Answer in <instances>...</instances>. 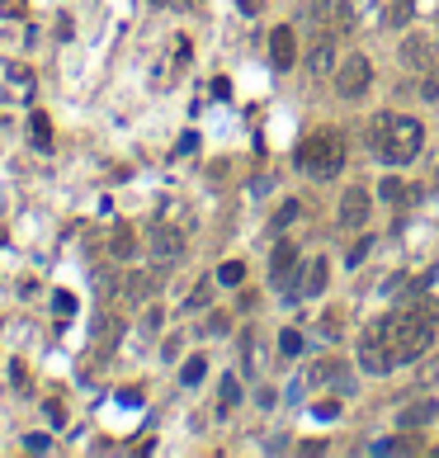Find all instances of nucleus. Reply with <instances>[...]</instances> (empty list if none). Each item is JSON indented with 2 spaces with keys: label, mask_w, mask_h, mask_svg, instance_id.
I'll use <instances>...</instances> for the list:
<instances>
[{
  "label": "nucleus",
  "mask_w": 439,
  "mask_h": 458,
  "mask_svg": "<svg viewBox=\"0 0 439 458\" xmlns=\"http://www.w3.org/2000/svg\"><path fill=\"white\" fill-rule=\"evenodd\" d=\"M420 142H425V128H420V118H411V114H378L368 123V147H374L388 165L416 161Z\"/></svg>",
  "instance_id": "1"
},
{
  "label": "nucleus",
  "mask_w": 439,
  "mask_h": 458,
  "mask_svg": "<svg viewBox=\"0 0 439 458\" xmlns=\"http://www.w3.org/2000/svg\"><path fill=\"white\" fill-rule=\"evenodd\" d=\"M298 171L312 175V179H336L345 171V137L336 128H317L312 137H303V147H298Z\"/></svg>",
  "instance_id": "2"
},
{
  "label": "nucleus",
  "mask_w": 439,
  "mask_h": 458,
  "mask_svg": "<svg viewBox=\"0 0 439 458\" xmlns=\"http://www.w3.org/2000/svg\"><path fill=\"white\" fill-rule=\"evenodd\" d=\"M392 336H397V317H378V322L364 326V336H360V369H364V373L382 378V373L397 369Z\"/></svg>",
  "instance_id": "3"
},
{
  "label": "nucleus",
  "mask_w": 439,
  "mask_h": 458,
  "mask_svg": "<svg viewBox=\"0 0 439 458\" xmlns=\"http://www.w3.org/2000/svg\"><path fill=\"white\" fill-rule=\"evenodd\" d=\"M430 340H435V317L430 312H402V317H397V336H392L397 364L420 359L425 350H430Z\"/></svg>",
  "instance_id": "4"
},
{
  "label": "nucleus",
  "mask_w": 439,
  "mask_h": 458,
  "mask_svg": "<svg viewBox=\"0 0 439 458\" xmlns=\"http://www.w3.org/2000/svg\"><path fill=\"white\" fill-rule=\"evenodd\" d=\"M368 80H374V66H368V57H345L336 72V90L340 100H360V95L368 90Z\"/></svg>",
  "instance_id": "5"
},
{
  "label": "nucleus",
  "mask_w": 439,
  "mask_h": 458,
  "mask_svg": "<svg viewBox=\"0 0 439 458\" xmlns=\"http://www.w3.org/2000/svg\"><path fill=\"white\" fill-rule=\"evenodd\" d=\"M147 251H152L156 265H170V260H180V256H185V232H180V227H170V222H156L152 237H147Z\"/></svg>",
  "instance_id": "6"
},
{
  "label": "nucleus",
  "mask_w": 439,
  "mask_h": 458,
  "mask_svg": "<svg viewBox=\"0 0 439 458\" xmlns=\"http://www.w3.org/2000/svg\"><path fill=\"white\" fill-rule=\"evenodd\" d=\"M326 279H331V265H326V260H312V265L293 279V288H284V294L288 298H317L326 288Z\"/></svg>",
  "instance_id": "7"
},
{
  "label": "nucleus",
  "mask_w": 439,
  "mask_h": 458,
  "mask_svg": "<svg viewBox=\"0 0 439 458\" xmlns=\"http://www.w3.org/2000/svg\"><path fill=\"white\" fill-rule=\"evenodd\" d=\"M340 227H364V218H368V189L364 185H354L345 189V199H340Z\"/></svg>",
  "instance_id": "8"
},
{
  "label": "nucleus",
  "mask_w": 439,
  "mask_h": 458,
  "mask_svg": "<svg viewBox=\"0 0 439 458\" xmlns=\"http://www.w3.org/2000/svg\"><path fill=\"white\" fill-rule=\"evenodd\" d=\"M269 62H274V72H288V66L298 62V38H293V29H274L269 34Z\"/></svg>",
  "instance_id": "9"
},
{
  "label": "nucleus",
  "mask_w": 439,
  "mask_h": 458,
  "mask_svg": "<svg viewBox=\"0 0 439 458\" xmlns=\"http://www.w3.org/2000/svg\"><path fill=\"white\" fill-rule=\"evenodd\" d=\"M402 66H406V72H430V38L411 34L402 43Z\"/></svg>",
  "instance_id": "10"
},
{
  "label": "nucleus",
  "mask_w": 439,
  "mask_h": 458,
  "mask_svg": "<svg viewBox=\"0 0 439 458\" xmlns=\"http://www.w3.org/2000/svg\"><path fill=\"white\" fill-rule=\"evenodd\" d=\"M293 265H298V246L293 241H279V246H274V256H269V279L284 284L288 274H293Z\"/></svg>",
  "instance_id": "11"
},
{
  "label": "nucleus",
  "mask_w": 439,
  "mask_h": 458,
  "mask_svg": "<svg viewBox=\"0 0 439 458\" xmlns=\"http://www.w3.org/2000/svg\"><path fill=\"white\" fill-rule=\"evenodd\" d=\"M307 72L312 76H326V72H336V43L331 38H317V43H312V52H307Z\"/></svg>",
  "instance_id": "12"
},
{
  "label": "nucleus",
  "mask_w": 439,
  "mask_h": 458,
  "mask_svg": "<svg viewBox=\"0 0 439 458\" xmlns=\"http://www.w3.org/2000/svg\"><path fill=\"white\" fill-rule=\"evenodd\" d=\"M435 411H439V401H435V397H420V401H411V407L402 411V430H420L425 421H435Z\"/></svg>",
  "instance_id": "13"
},
{
  "label": "nucleus",
  "mask_w": 439,
  "mask_h": 458,
  "mask_svg": "<svg viewBox=\"0 0 439 458\" xmlns=\"http://www.w3.org/2000/svg\"><path fill=\"white\" fill-rule=\"evenodd\" d=\"M156 284H161L156 274H128V298H132V302H137V298H152Z\"/></svg>",
  "instance_id": "14"
},
{
  "label": "nucleus",
  "mask_w": 439,
  "mask_h": 458,
  "mask_svg": "<svg viewBox=\"0 0 439 458\" xmlns=\"http://www.w3.org/2000/svg\"><path fill=\"white\" fill-rule=\"evenodd\" d=\"M118 317H100V326H95V345H104V350H109V345H114L118 340Z\"/></svg>",
  "instance_id": "15"
},
{
  "label": "nucleus",
  "mask_w": 439,
  "mask_h": 458,
  "mask_svg": "<svg viewBox=\"0 0 439 458\" xmlns=\"http://www.w3.org/2000/svg\"><path fill=\"white\" fill-rule=\"evenodd\" d=\"M109 251H114L118 260H128V256L137 251V237H132V227H118V232H114V246H109Z\"/></svg>",
  "instance_id": "16"
},
{
  "label": "nucleus",
  "mask_w": 439,
  "mask_h": 458,
  "mask_svg": "<svg viewBox=\"0 0 439 458\" xmlns=\"http://www.w3.org/2000/svg\"><path fill=\"white\" fill-rule=\"evenodd\" d=\"M382 199H388V203H406V199H411V189H406L397 175H388V179H382Z\"/></svg>",
  "instance_id": "17"
},
{
  "label": "nucleus",
  "mask_w": 439,
  "mask_h": 458,
  "mask_svg": "<svg viewBox=\"0 0 439 458\" xmlns=\"http://www.w3.org/2000/svg\"><path fill=\"white\" fill-rule=\"evenodd\" d=\"M217 393H223V397H217V407L231 411V407L241 401V383H237V378H223V387H217Z\"/></svg>",
  "instance_id": "18"
},
{
  "label": "nucleus",
  "mask_w": 439,
  "mask_h": 458,
  "mask_svg": "<svg viewBox=\"0 0 439 458\" xmlns=\"http://www.w3.org/2000/svg\"><path fill=\"white\" fill-rule=\"evenodd\" d=\"M241 279H246V265H241V260H227V265L217 270V284H227V288H237Z\"/></svg>",
  "instance_id": "19"
},
{
  "label": "nucleus",
  "mask_w": 439,
  "mask_h": 458,
  "mask_svg": "<svg viewBox=\"0 0 439 458\" xmlns=\"http://www.w3.org/2000/svg\"><path fill=\"white\" fill-rule=\"evenodd\" d=\"M203 373H208V364H203V359H189V364L180 369V383L194 387V383H203Z\"/></svg>",
  "instance_id": "20"
},
{
  "label": "nucleus",
  "mask_w": 439,
  "mask_h": 458,
  "mask_svg": "<svg viewBox=\"0 0 439 458\" xmlns=\"http://www.w3.org/2000/svg\"><path fill=\"white\" fill-rule=\"evenodd\" d=\"M279 350H284V359L303 355V336H298V331H284V336H279Z\"/></svg>",
  "instance_id": "21"
},
{
  "label": "nucleus",
  "mask_w": 439,
  "mask_h": 458,
  "mask_svg": "<svg viewBox=\"0 0 439 458\" xmlns=\"http://www.w3.org/2000/svg\"><path fill=\"white\" fill-rule=\"evenodd\" d=\"M34 142H38V147H52V137H48V118H43V114H34Z\"/></svg>",
  "instance_id": "22"
},
{
  "label": "nucleus",
  "mask_w": 439,
  "mask_h": 458,
  "mask_svg": "<svg viewBox=\"0 0 439 458\" xmlns=\"http://www.w3.org/2000/svg\"><path fill=\"white\" fill-rule=\"evenodd\" d=\"M293 218H298V203L279 208V213H274V232H284V227H288V222H293Z\"/></svg>",
  "instance_id": "23"
},
{
  "label": "nucleus",
  "mask_w": 439,
  "mask_h": 458,
  "mask_svg": "<svg viewBox=\"0 0 439 458\" xmlns=\"http://www.w3.org/2000/svg\"><path fill=\"white\" fill-rule=\"evenodd\" d=\"M388 15H392V24H406V19H411V0H392Z\"/></svg>",
  "instance_id": "24"
},
{
  "label": "nucleus",
  "mask_w": 439,
  "mask_h": 458,
  "mask_svg": "<svg viewBox=\"0 0 439 458\" xmlns=\"http://www.w3.org/2000/svg\"><path fill=\"white\" fill-rule=\"evenodd\" d=\"M368 246H374V237H360V241L350 246V265H360V260L368 256Z\"/></svg>",
  "instance_id": "25"
},
{
  "label": "nucleus",
  "mask_w": 439,
  "mask_h": 458,
  "mask_svg": "<svg viewBox=\"0 0 439 458\" xmlns=\"http://www.w3.org/2000/svg\"><path fill=\"white\" fill-rule=\"evenodd\" d=\"M208 294H213V279H203V284L194 288V298H189V302H194V308H203V302H208Z\"/></svg>",
  "instance_id": "26"
},
{
  "label": "nucleus",
  "mask_w": 439,
  "mask_h": 458,
  "mask_svg": "<svg viewBox=\"0 0 439 458\" xmlns=\"http://www.w3.org/2000/svg\"><path fill=\"white\" fill-rule=\"evenodd\" d=\"M317 416H322V421H331V416H340V401H317Z\"/></svg>",
  "instance_id": "27"
},
{
  "label": "nucleus",
  "mask_w": 439,
  "mask_h": 458,
  "mask_svg": "<svg viewBox=\"0 0 439 458\" xmlns=\"http://www.w3.org/2000/svg\"><path fill=\"white\" fill-rule=\"evenodd\" d=\"M189 62V38H180V43H175V66H185Z\"/></svg>",
  "instance_id": "28"
},
{
  "label": "nucleus",
  "mask_w": 439,
  "mask_h": 458,
  "mask_svg": "<svg viewBox=\"0 0 439 458\" xmlns=\"http://www.w3.org/2000/svg\"><path fill=\"white\" fill-rule=\"evenodd\" d=\"M48 416H52V421L62 425V421H66V407H62V401H48Z\"/></svg>",
  "instance_id": "29"
},
{
  "label": "nucleus",
  "mask_w": 439,
  "mask_h": 458,
  "mask_svg": "<svg viewBox=\"0 0 439 458\" xmlns=\"http://www.w3.org/2000/svg\"><path fill=\"white\" fill-rule=\"evenodd\" d=\"M24 444H29L34 454H43V449H48V435H29V439H24Z\"/></svg>",
  "instance_id": "30"
}]
</instances>
